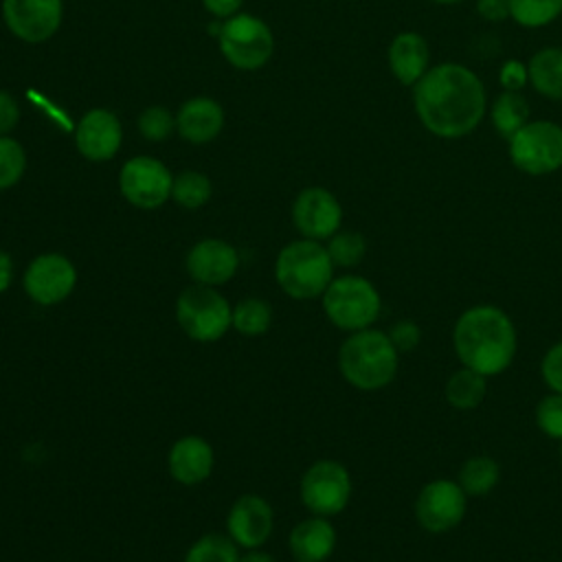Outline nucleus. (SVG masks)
Wrapping results in <instances>:
<instances>
[{"instance_id":"obj_5","label":"nucleus","mask_w":562,"mask_h":562,"mask_svg":"<svg viewBox=\"0 0 562 562\" xmlns=\"http://www.w3.org/2000/svg\"><path fill=\"white\" fill-rule=\"evenodd\" d=\"M380 292L375 285L358 274L334 277L323 292V310L331 325L345 331H360L371 327L380 316Z\"/></svg>"},{"instance_id":"obj_25","label":"nucleus","mask_w":562,"mask_h":562,"mask_svg":"<svg viewBox=\"0 0 562 562\" xmlns=\"http://www.w3.org/2000/svg\"><path fill=\"white\" fill-rule=\"evenodd\" d=\"M501 479V468L490 457H470L457 476V483L468 496H485L496 487Z\"/></svg>"},{"instance_id":"obj_22","label":"nucleus","mask_w":562,"mask_h":562,"mask_svg":"<svg viewBox=\"0 0 562 562\" xmlns=\"http://www.w3.org/2000/svg\"><path fill=\"white\" fill-rule=\"evenodd\" d=\"M531 88L553 101H562V48L544 46L536 50L527 64Z\"/></svg>"},{"instance_id":"obj_16","label":"nucleus","mask_w":562,"mask_h":562,"mask_svg":"<svg viewBox=\"0 0 562 562\" xmlns=\"http://www.w3.org/2000/svg\"><path fill=\"white\" fill-rule=\"evenodd\" d=\"M239 255L237 250L217 237L200 239L187 255V272L200 285H222L237 274Z\"/></svg>"},{"instance_id":"obj_37","label":"nucleus","mask_w":562,"mask_h":562,"mask_svg":"<svg viewBox=\"0 0 562 562\" xmlns=\"http://www.w3.org/2000/svg\"><path fill=\"white\" fill-rule=\"evenodd\" d=\"M18 121H20L18 101L9 92L0 90V136H7L18 125Z\"/></svg>"},{"instance_id":"obj_7","label":"nucleus","mask_w":562,"mask_h":562,"mask_svg":"<svg viewBox=\"0 0 562 562\" xmlns=\"http://www.w3.org/2000/svg\"><path fill=\"white\" fill-rule=\"evenodd\" d=\"M512 165L527 176H549L562 167V125L527 121L509 140Z\"/></svg>"},{"instance_id":"obj_2","label":"nucleus","mask_w":562,"mask_h":562,"mask_svg":"<svg viewBox=\"0 0 562 562\" xmlns=\"http://www.w3.org/2000/svg\"><path fill=\"white\" fill-rule=\"evenodd\" d=\"M452 347L463 367L492 378L512 364L516 356V329L501 307L474 305L457 318Z\"/></svg>"},{"instance_id":"obj_23","label":"nucleus","mask_w":562,"mask_h":562,"mask_svg":"<svg viewBox=\"0 0 562 562\" xmlns=\"http://www.w3.org/2000/svg\"><path fill=\"white\" fill-rule=\"evenodd\" d=\"M487 393V375L461 367L454 371L446 382V400L457 411H472L476 408Z\"/></svg>"},{"instance_id":"obj_21","label":"nucleus","mask_w":562,"mask_h":562,"mask_svg":"<svg viewBox=\"0 0 562 562\" xmlns=\"http://www.w3.org/2000/svg\"><path fill=\"white\" fill-rule=\"evenodd\" d=\"M288 544L296 562H325L336 549V529L325 516H312L294 525Z\"/></svg>"},{"instance_id":"obj_39","label":"nucleus","mask_w":562,"mask_h":562,"mask_svg":"<svg viewBox=\"0 0 562 562\" xmlns=\"http://www.w3.org/2000/svg\"><path fill=\"white\" fill-rule=\"evenodd\" d=\"M202 4L215 18H231L241 7V0H202Z\"/></svg>"},{"instance_id":"obj_43","label":"nucleus","mask_w":562,"mask_h":562,"mask_svg":"<svg viewBox=\"0 0 562 562\" xmlns=\"http://www.w3.org/2000/svg\"><path fill=\"white\" fill-rule=\"evenodd\" d=\"M560 457H562V448H560Z\"/></svg>"},{"instance_id":"obj_34","label":"nucleus","mask_w":562,"mask_h":562,"mask_svg":"<svg viewBox=\"0 0 562 562\" xmlns=\"http://www.w3.org/2000/svg\"><path fill=\"white\" fill-rule=\"evenodd\" d=\"M389 334V338H391V342H393V347L402 353H406V351H413L417 345H419V340H422V329H419V325L415 323V321H411V318H404V321H397V323H393V327L386 331Z\"/></svg>"},{"instance_id":"obj_11","label":"nucleus","mask_w":562,"mask_h":562,"mask_svg":"<svg viewBox=\"0 0 562 562\" xmlns=\"http://www.w3.org/2000/svg\"><path fill=\"white\" fill-rule=\"evenodd\" d=\"M22 285L33 303L50 307L72 294L77 285V268L61 252H42L26 266Z\"/></svg>"},{"instance_id":"obj_8","label":"nucleus","mask_w":562,"mask_h":562,"mask_svg":"<svg viewBox=\"0 0 562 562\" xmlns=\"http://www.w3.org/2000/svg\"><path fill=\"white\" fill-rule=\"evenodd\" d=\"M220 50L231 66L239 70H257L272 57L274 37L263 20L248 13H235L226 18L220 29Z\"/></svg>"},{"instance_id":"obj_33","label":"nucleus","mask_w":562,"mask_h":562,"mask_svg":"<svg viewBox=\"0 0 562 562\" xmlns=\"http://www.w3.org/2000/svg\"><path fill=\"white\" fill-rule=\"evenodd\" d=\"M536 424L547 437L562 441V393L544 395L538 402Z\"/></svg>"},{"instance_id":"obj_31","label":"nucleus","mask_w":562,"mask_h":562,"mask_svg":"<svg viewBox=\"0 0 562 562\" xmlns=\"http://www.w3.org/2000/svg\"><path fill=\"white\" fill-rule=\"evenodd\" d=\"M24 169H26L24 147L9 136H0V191L18 184L20 178L24 176Z\"/></svg>"},{"instance_id":"obj_26","label":"nucleus","mask_w":562,"mask_h":562,"mask_svg":"<svg viewBox=\"0 0 562 562\" xmlns=\"http://www.w3.org/2000/svg\"><path fill=\"white\" fill-rule=\"evenodd\" d=\"M562 15V0H509V18L525 29H540Z\"/></svg>"},{"instance_id":"obj_30","label":"nucleus","mask_w":562,"mask_h":562,"mask_svg":"<svg viewBox=\"0 0 562 562\" xmlns=\"http://www.w3.org/2000/svg\"><path fill=\"white\" fill-rule=\"evenodd\" d=\"M325 248H327L334 266L353 268L362 261V257L367 252V241L356 231H338L329 237Z\"/></svg>"},{"instance_id":"obj_13","label":"nucleus","mask_w":562,"mask_h":562,"mask_svg":"<svg viewBox=\"0 0 562 562\" xmlns=\"http://www.w3.org/2000/svg\"><path fill=\"white\" fill-rule=\"evenodd\" d=\"M64 18V0H2V20L22 42L50 40Z\"/></svg>"},{"instance_id":"obj_14","label":"nucleus","mask_w":562,"mask_h":562,"mask_svg":"<svg viewBox=\"0 0 562 562\" xmlns=\"http://www.w3.org/2000/svg\"><path fill=\"white\" fill-rule=\"evenodd\" d=\"M292 222L305 239H329L340 231L342 206L331 191L323 187H307L294 198Z\"/></svg>"},{"instance_id":"obj_12","label":"nucleus","mask_w":562,"mask_h":562,"mask_svg":"<svg viewBox=\"0 0 562 562\" xmlns=\"http://www.w3.org/2000/svg\"><path fill=\"white\" fill-rule=\"evenodd\" d=\"M468 494L452 479H435L422 487L415 501V518L422 529L430 533H446L454 529L468 505Z\"/></svg>"},{"instance_id":"obj_35","label":"nucleus","mask_w":562,"mask_h":562,"mask_svg":"<svg viewBox=\"0 0 562 562\" xmlns=\"http://www.w3.org/2000/svg\"><path fill=\"white\" fill-rule=\"evenodd\" d=\"M540 373L544 384L553 391V393H562V340L555 342L542 358L540 364Z\"/></svg>"},{"instance_id":"obj_6","label":"nucleus","mask_w":562,"mask_h":562,"mask_svg":"<svg viewBox=\"0 0 562 562\" xmlns=\"http://www.w3.org/2000/svg\"><path fill=\"white\" fill-rule=\"evenodd\" d=\"M176 321L198 342H215L233 327V305L211 285H189L178 294Z\"/></svg>"},{"instance_id":"obj_1","label":"nucleus","mask_w":562,"mask_h":562,"mask_svg":"<svg viewBox=\"0 0 562 562\" xmlns=\"http://www.w3.org/2000/svg\"><path fill=\"white\" fill-rule=\"evenodd\" d=\"M413 108L430 134L461 138L481 125L487 112V92L472 68L443 61L430 66L413 86Z\"/></svg>"},{"instance_id":"obj_17","label":"nucleus","mask_w":562,"mask_h":562,"mask_svg":"<svg viewBox=\"0 0 562 562\" xmlns=\"http://www.w3.org/2000/svg\"><path fill=\"white\" fill-rule=\"evenodd\" d=\"M121 140L123 130L116 114L103 108L86 112L75 132V145L79 154L92 162H105L114 158V154L121 147Z\"/></svg>"},{"instance_id":"obj_29","label":"nucleus","mask_w":562,"mask_h":562,"mask_svg":"<svg viewBox=\"0 0 562 562\" xmlns=\"http://www.w3.org/2000/svg\"><path fill=\"white\" fill-rule=\"evenodd\" d=\"M237 560H239L237 544L233 542L231 536L204 533L189 547L182 562H237Z\"/></svg>"},{"instance_id":"obj_38","label":"nucleus","mask_w":562,"mask_h":562,"mask_svg":"<svg viewBox=\"0 0 562 562\" xmlns=\"http://www.w3.org/2000/svg\"><path fill=\"white\" fill-rule=\"evenodd\" d=\"M476 11L487 22H503L509 18V0H476Z\"/></svg>"},{"instance_id":"obj_32","label":"nucleus","mask_w":562,"mask_h":562,"mask_svg":"<svg viewBox=\"0 0 562 562\" xmlns=\"http://www.w3.org/2000/svg\"><path fill=\"white\" fill-rule=\"evenodd\" d=\"M176 127V119L171 116L169 110L160 108V105H151L147 110H143V114L138 116V130L143 134V138L160 143L165 140Z\"/></svg>"},{"instance_id":"obj_19","label":"nucleus","mask_w":562,"mask_h":562,"mask_svg":"<svg viewBox=\"0 0 562 562\" xmlns=\"http://www.w3.org/2000/svg\"><path fill=\"white\" fill-rule=\"evenodd\" d=\"M386 59L393 77L402 86L413 88L430 68V48L422 33L402 31L391 40Z\"/></svg>"},{"instance_id":"obj_20","label":"nucleus","mask_w":562,"mask_h":562,"mask_svg":"<svg viewBox=\"0 0 562 562\" xmlns=\"http://www.w3.org/2000/svg\"><path fill=\"white\" fill-rule=\"evenodd\" d=\"M224 127V110L215 99L193 97L184 101L176 114L178 134L193 143L204 145L211 143Z\"/></svg>"},{"instance_id":"obj_4","label":"nucleus","mask_w":562,"mask_h":562,"mask_svg":"<svg viewBox=\"0 0 562 562\" xmlns=\"http://www.w3.org/2000/svg\"><path fill=\"white\" fill-rule=\"evenodd\" d=\"M279 288L292 299L323 296L334 279V261L327 248L316 239H296L285 244L274 263Z\"/></svg>"},{"instance_id":"obj_3","label":"nucleus","mask_w":562,"mask_h":562,"mask_svg":"<svg viewBox=\"0 0 562 562\" xmlns=\"http://www.w3.org/2000/svg\"><path fill=\"white\" fill-rule=\"evenodd\" d=\"M400 351L389 334L380 329H360L338 349V369L342 378L360 391H378L393 382L400 367Z\"/></svg>"},{"instance_id":"obj_36","label":"nucleus","mask_w":562,"mask_h":562,"mask_svg":"<svg viewBox=\"0 0 562 562\" xmlns=\"http://www.w3.org/2000/svg\"><path fill=\"white\" fill-rule=\"evenodd\" d=\"M498 81L503 86V90H516L520 92L525 88V83L529 81L527 77V66L518 59H509L501 66V75H498Z\"/></svg>"},{"instance_id":"obj_10","label":"nucleus","mask_w":562,"mask_h":562,"mask_svg":"<svg viewBox=\"0 0 562 562\" xmlns=\"http://www.w3.org/2000/svg\"><path fill=\"white\" fill-rule=\"evenodd\" d=\"M173 176L158 158H130L119 173V189L123 198L136 209H158L171 198Z\"/></svg>"},{"instance_id":"obj_42","label":"nucleus","mask_w":562,"mask_h":562,"mask_svg":"<svg viewBox=\"0 0 562 562\" xmlns=\"http://www.w3.org/2000/svg\"><path fill=\"white\" fill-rule=\"evenodd\" d=\"M430 2H435V4H459L463 0H430Z\"/></svg>"},{"instance_id":"obj_41","label":"nucleus","mask_w":562,"mask_h":562,"mask_svg":"<svg viewBox=\"0 0 562 562\" xmlns=\"http://www.w3.org/2000/svg\"><path fill=\"white\" fill-rule=\"evenodd\" d=\"M237 562H277L270 553H266V551H259V549H248L246 553H241L239 555V560Z\"/></svg>"},{"instance_id":"obj_15","label":"nucleus","mask_w":562,"mask_h":562,"mask_svg":"<svg viewBox=\"0 0 562 562\" xmlns=\"http://www.w3.org/2000/svg\"><path fill=\"white\" fill-rule=\"evenodd\" d=\"M274 512L259 494L239 496L226 516V531L237 547L259 549L272 533Z\"/></svg>"},{"instance_id":"obj_18","label":"nucleus","mask_w":562,"mask_h":562,"mask_svg":"<svg viewBox=\"0 0 562 562\" xmlns=\"http://www.w3.org/2000/svg\"><path fill=\"white\" fill-rule=\"evenodd\" d=\"M215 454L206 439L198 435L180 437L167 454L169 474L182 485H198L206 481L213 472Z\"/></svg>"},{"instance_id":"obj_9","label":"nucleus","mask_w":562,"mask_h":562,"mask_svg":"<svg viewBox=\"0 0 562 562\" xmlns=\"http://www.w3.org/2000/svg\"><path fill=\"white\" fill-rule=\"evenodd\" d=\"M301 503L314 516H336L351 498V476L340 461H314L301 476Z\"/></svg>"},{"instance_id":"obj_28","label":"nucleus","mask_w":562,"mask_h":562,"mask_svg":"<svg viewBox=\"0 0 562 562\" xmlns=\"http://www.w3.org/2000/svg\"><path fill=\"white\" fill-rule=\"evenodd\" d=\"M211 193H213L211 180L202 171H193V169L180 171L171 184V198L180 206L191 209V211L204 206L209 202Z\"/></svg>"},{"instance_id":"obj_24","label":"nucleus","mask_w":562,"mask_h":562,"mask_svg":"<svg viewBox=\"0 0 562 562\" xmlns=\"http://www.w3.org/2000/svg\"><path fill=\"white\" fill-rule=\"evenodd\" d=\"M492 125L503 138H512L529 121V103L516 90H503L492 103Z\"/></svg>"},{"instance_id":"obj_40","label":"nucleus","mask_w":562,"mask_h":562,"mask_svg":"<svg viewBox=\"0 0 562 562\" xmlns=\"http://www.w3.org/2000/svg\"><path fill=\"white\" fill-rule=\"evenodd\" d=\"M11 277H13V261H11L9 252L0 250V294L9 288Z\"/></svg>"},{"instance_id":"obj_27","label":"nucleus","mask_w":562,"mask_h":562,"mask_svg":"<svg viewBox=\"0 0 562 562\" xmlns=\"http://www.w3.org/2000/svg\"><path fill=\"white\" fill-rule=\"evenodd\" d=\"M272 323V310L268 301L250 296L233 305V327L244 336H261Z\"/></svg>"}]
</instances>
